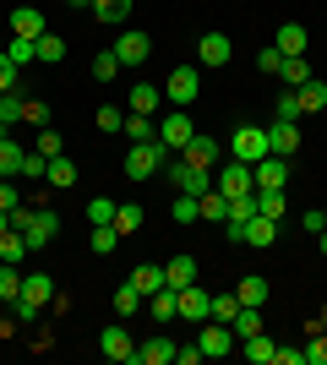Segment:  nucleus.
I'll list each match as a JSON object with an SVG mask.
<instances>
[{
	"label": "nucleus",
	"instance_id": "cd10ccee",
	"mask_svg": "<svg viewBox=\"0 0 327 365\" xmlns=\"http://www.w3.org/2000/svg\"><path fill=\"white\" fill-rule=\"evenodd\" d=\"M279 82H284V88H300V82H311V66H306V55H284Z\"/></svg>",
	"mask_w": 327,
	"mask_h": 365
},
{
	"label": "nucleus",
	"instance_id": "dca6fc26",
	"mask_svg": "<svg viewBox=\"0 0 327 365\" xmlns=\"http://www.w3.org/2000/svg\"><path fill=\"white\" fill-rule=\"evenodd\" d=\"M207 311H213V294H207L202 284H186V289H180V317L186 322H207Z\"/></svg>",
	"mask_w": 327,
	"mask_h": 365
},
{
	"label": "nucleus",
	"instance_id": "e2e57ef3",
	"mask_svg": "<svg viewBox=\"0 0 327 365\" xmlns=\"http://www.w3.org/2000/svg\"><path fill=\"white\" fill-rule=\"evenodd\" d=\"M66 6H71V11H77V6H82V11H93V0H66Z\"/></svg>",
	"mask_w": 327,
	"mask_h": 365
},
{
	"label": "nucleus",
	"instance_id": "6e6552de",
	"mask_svg": "<svg viewBox=\"0 0 327 365\" xmlns=\"http://www.w3.org/2000/svg\"><path fill=\"white\" fill-rule=\"evenodd\" d=\"M197 344H202V354H207V360H218V354H229V349H240L234 327H229V322H213V317L202 322V338H197Z\"/></svg>",
	"mask_w": 327,
	"mask_h": 365
},
{
	"label": "nucleus",
	"instance_id": "bb28decb",
	"mask_svg": "<svg viewBox=\"0 0 327 365\" xmlns=\"http://www.w3.org/2000/svg\"><path fill=\"white\" fill-rule=\"evenodd\" d=\"M131 6H137V0H93V16L104 28H120L125 16H131Z\"/></svg>",
	"mask_w": 327,
	"mask_h": 365
},
{
	"label": "nucleus",
	"instance_id": "39448f33",
	"mask_svg": "<svg viewBox=\"0 0 327 365\" xmlns=\"http://www.w3.org/2000/svg\"><path fill=\"white\" fill-rule=\"evenodd\" d=\"M164 175H170V180L180 185L186 197H202V191H213V169H197V164H186L180 153H175L170 164H164Z\"/></svg>",
	"mask_w": 327,
	"mask_h": 365
},
{
	"label": "nucleus",
	"instance_id": "f03ea898",
	"mask_svg": "<svg viewBox=\"0 0 327 365\" xmlns=\"http://www.w3.org/2000/svg\"><path fill=\"white\" fill-rule=\"evenodd\" d=\"M49 300H55V278L49 273H28L22 278V294L11 300V311H16V322H33Z\"/></svg>",
	"mask_w": 327,
	"mask_h": 365
},
{
	"label": "nucleus",
	"instance_id": "79ce46f5",
	"mask_svg": "<svg viewBox=\"0 0 327 365\" xmlns=\"http://www.w3.org/2000/svg\"><path fill=\"white\" fill-rule=\"evenodd\" d=\"M61 131H49V125H38V137H33V153H44V158H61Z\"/></svg>",
	"mask_w": 327,
	"mask_h": 365
},
{
	"label": "nucleus",
	"instance_id": "9b49d317",
	"mask_svg": "<svg viewBox=\"0 0 327 365\" xmlns=\"http://www.w3.org/2000/svg\"><path fill=\"white\" fill-rule=\"evenodd\" d=\"M109 49H115V61H120V66H142L147 55H153V38H147L142 28H125L120 44H109Z\"/></svg>",
	"mask_w": 327,
	"mask_h": 365
},
{
	"label": "nucleus",
	"instance_id": "f8f14e48",
	"mask_svg": "<svg viewBox=\"0 0 327 365\" xmlns=\"http://www.w3.org/2000/svg\"><path fill=\"white\" fill-rule=\"evenodd\" d=\"M229 55H234L229 33H202V38H197V66H207V71L229 66Z\"/></svg>",
	"mask_w": 327,
	"mask_h": 365
},
{
	"label": "nucleus",
	"instance_id": "a878e982",
	"mask_svg": "<svg viewBox=\"0 0 327 365\" xmlns=\"http://www.w3.org/2000/svg\"><path fill=\"white\" fill-rule=\"evenodd\" d=\"M295 98H300V115H316V109H327V82H300L295 88Z\"/></svg>",
	"mask_w": 327,
	"mask_h": 365
},
{
	"label": "nucleus",
	"instance_id": "c85d7f7f",
	"mask_svg": "<svg viewBox=\"0 0 327 365\" xmlns=\"http://www.w3.org/2000/svg\"><path fill=\"white\" fill-rule=\"evenodd\" d=\"M120 131H125L131 142H153V137H158V120H153V115H137V109H131Z\"/></svg>",
	"mask_w": 327,
	"mask_h": 365
},
{
	"label": "nucleus",
	"instance_id": "603ef678",
	"mask_svg": "<svg viewBox=\"0 0 327 365\" xmlns=\"http://www.w3.org/2000/svg\"><path fill=\"white\" fill-rule=\"evenodd\" d=\"M279 66H284V55H279L273 44H267L262 55H256V71H262V76H279Z\"/></svg>",
	"mask_w": 327,
	"mask_h": 365
},
{
	"label": "nucleus",
	"instance_id": "20e7f679",
	"mask_svg": "<svg viewBox=\"0 0 327 365\" xmlns=\"http://www.w3.org/2000/svg\"><path fill=\"white\" fill-rule=\"evenodd\" d=\"M170 158H175V153L158 148V137L153 142H131V153H125V175H131V180H153V169L170 164Z\"/></svg>",
	"mask_w": 327,
	"mask_h": 365
},
{
	"label": "nucleus",
	"instance_id": "e433bc0d",
	"mask_svg": "<svg viewBox=\"0 0 327 365\" xmlns=\"http://www.w3.org/2000/svg\"><path fill=\"white\" fill-rule=\"evenodd\" d=\"M22 294V273H16V262H0V300L11 305Z\"/></svg>",
	"mask_w": 327,
	"mask_h": 365
},
{
	"label": "nucleus",
	"instance_id": "a19ab883",
	"mask_svg": "<svg viewBox=\"0 0 327 365\" xmlns=\"http://www.w3.org/2000/svg\"><path fill=\"white\" fill-rule=\"evenodd\" d=\"M22 257H28V240H22L16 229H6V235H0V262H22Z\"/></svg>",
	"mask_w": 327,
	"mask_h": 365
},
{
	"label": "nucleus",
	"instance_id": "6ab92c4d",
	"mask_svg": "<svg viewBox=\"0 0 327 365\" xmlns=\"http://www.w3.org/2000/svg\"><path fill=\"white\" fill-rule=\"evenodd\" d=\"M11 33H16V38H38V33H49L44 11H38V6H16V11H11Z\"/></svg>",
	"mask_w": 327,
	"mask_h": 365
},
{
	"label": "nucleus",
	"instance_id": "0e129e2a",
	"mask_svg": "<svg viewBox=\"0 0 327 365\" xmlns=\"http://www.w3.org/2000/svg\"><path fill=\"white\" fill-rule=\"evenodd\" d=\"M6 229H11V213H6V207H0V235H6Z\"/></svg>",
	"mask_w": 327,
	"mask_h": 365
},
{
	"label": "nucleus",
	"instance_id": "680f3d73",
	"mask_svg": "<svg viewBox=\"0 0 327 365\" xmlns=\"http://www.w3.org/2000/svg\"><path fill=\"white\" fill-rule=\"evenodd\" d=\"M16 327H22V322H16V311H11V317H0V338H11Z\"/></svg>",
	"mask_w": 327,
	"mask_h": 365
},
{
	"label": "nucleus",
	"instance_id": "13d9d810",
	"mask_svg": "<svg viewBox=\"0 0 327 365\" xmlns=\"http://www.w3.org/2000/svg\"><path fill=\"white\" fill-rule=\"evenodd\" d=\"M175 360H180V365H197V360H207V354H202V344H191V349H180V344H175Z\"/></svg>",
	"mask_w": 327,
	"mask_h": 365
},
{
	"label": "nucleus",
	"instance_id": "2f4dec72",
	"mask_svg": "<svg viewBox=\"0 0 327 365\" xmlns=\"http://www.w3.org/2000/svg\"><path fill=\"white\" fill-rule=\"evenodd\" d=\"M131 284H137L142 294L164 289V267H158V262H142V267H131Z\"/></svg>",
	"mask_w": 327,
	"mask_h": 365
},
{
	"label": "nucleus",
	"instance_id": "8fccbe9b",
	"mask_svg": "<svg viewBox=\"0 0 327 365\" xmlns=\"http://www.w3.org/2000/svg\"><path fill=\"white\" fill-rule=\"evenodd\" d=\"M88 224H115V202L93 197V202H88Z\"/></svg>",
	"mask_w": 327,
	"mask_h": 365
},
{
	"label": "nucleus",
	"instance_id": "09e8293b",
	"mask_svg": "<svg viewBox=\"0 0 327 365\" xmlns=\"http://www.w3.org/2000/svg\"><path fill=\"white\" fill-rule=\"evenodd\" d=\"M22 120L28 125H49V104L44 98H22Z\"/></svg>",
	"mask_w": 327,
	"mask_h": 365
},
{
	"label": "nucleus",
	"instance_id": "7ed1b4c3",
	"mask_svg": "<svg viewBox=\"0 0 327 365\" xmlns=\"http://www.w3.org/2000/svg\"><path fill=\"white\" fill-rule=\"evenodd\" d=\"M197 93H202V66H175L170 82H164V98H170L175 109H191Z\"/></svg>",
	"mask_w": 327,
	"mask_h": 365
},
{
	"label": "nucleus",
	"instance_id": "f257e3e1",
	"mask_svg": "<svg viewBox=\"0 0 327 365\" xmlns=\"http://www.w3.org/2000/svg\"><path fill=\"white\" fill-rule=\"evenodd\" d=\"M11 229L28 240V251H44L55 235H61V213H49V207H11Z\"/></svg>",
	"mask_w": 327,
	"mask_h": 365
},
{
	"label": "nucleus",
	"instance_id": "393cba45",
	"mask_svg": "<svg viewBox=\"0 0 327 365\" xmlns=\"http://www.w3.org/2000/svg\"><path fill=\"white\" fill-rule=\"evenodd\" d=\"M115 311H120V322H125V317H137V311H147V294H142L137 284L125 278L120 289H115Z\"/></svg>",
	"mask_w": 327,
	"mask_h": 365
},
{
	"label": "nucleus",
	"instance_id": "c756f323",
	"mask_svg": "<svg viewBox=\"0 0 327 365\" xmlns=\"http://www.w3.org/2000/svg\"><path fill=\"white\" fill-rule=\"evenodd\" d=\"M22 158H28V148L6 131V137H0V175H16V169H22Z\"/></svg>",
	"mask_w": 327,
	"mask_h": 365
},
{
	"label": "nucleus",
	"instance_id": "f3484780",
	"mask_svg": "<svg viewBox=\"0 0 327 365\" xmlns=\"http://www.w3.org/2000/svg\"><path fill=\"white\" fill-rule=\"evenodd\" d=\"M175 360V338L170 333H158L147 338V344H137V365H170Z\"/></svg>",
	"mask_w": 327,
	"mask_h": 365
},
{
	"label": "nucleus",
	"instance_id": "2eb2a0df",
	"mask_svg": "<svg viewBox=\"0 0 327 365\" xmlns=\"http://www.w3.org/2000/svg\"><path fill=\"white\" fill-rule=\"evenodd\" d=\"M267 153H279V158H295V153H300L295 120H273V125H267Z\"/></svg>",
	"mask_w": 327,
	"mask_h": 365
},
{
	"label": "nucleus",
	"instance_id": "b1692460",
	"mask_svg": "<svg viewBox=\"0 0 327 365\" xmlns=\"http://www.w3.org/2000/svg\"><path fill=\"white\" fill-rule=\"evenodd\" d=\"M164 284H170V289H186V284H197V257H175V262H164Z\"/></svg>",
	"mask_w": 327,
	"mask_h": 365
},
{
	"label": "nucleus",
	"instance_id": "a211bd4d",
	"mask_svg": "<svg viewBox=\"0 0 327 365\" xmlns=\"http://www.w3.org/2000/svg\"><path fill=\"white\" fill-rule=\"evenodd\" d=\"M306 44H311V33L300 28V22H284V28L273 33V49H279V55H306Z\"/></svg>",
	"mask_w": 327,
	"mask_h": 365
},
{
	"label": "nucleus",
	"instance_id": "49530a36",
	"mask_svg": "<svg viewBox=\"0 0 327 365\" xmlns=\"http://www.w3.org/2000/svg\"><path fill=\"white\" fill-rule=\"evenodd\" d=\"M234 311H240V294H213V311H207V317L213 322H234Z\"/></svg>",
	"mask_w": 327,
	"mask_h": 365
},
{
	"label": "nucleus",
	"instance_id": "aec40b11",
	"mask_svg": "<svg viewBox=\"0 0 327 365\" xmlns=\"http://www.w3.org/2000/svg\"><path fill=\"white\" fill-rule=\"evenodd\" d=\"M147 311L158 317V327H164V322H175V317H180V289H170V284H164V289H153V294H147Z\"/></svg>",
	"mask_w": 327,
	"mask_h": 365
},
{
	"label": "nucleus",
	"instance_id": "de8ad7c7",
	"mask_svg": "<svg viewBox=\"0 0 327 365\" xmlns=\"http://www.w3.org/2000/svg\"><path fill=\"white\" fill-rule=\"evenodd\" d=\"M16 76H22V66H16L11 55L0 49V93H16Z\"/></svg>",
	"mask_w": 327,
	"mask_h": 365
},
{
	"label": "nucleus",
	"instance_id": "1a4fd4ad",
	"mask_svg": "<svg viewBox=\"0 0 327 365\" xmlns=\"http://www.w3.org/2000/svg\"><path fill=\"white\" fill-rule=\"evenodd\" d=\"M229 158H240V164H256V158H267V131H256V125H240L229 137Z\"/></svg>",
	"mask_w": 327,
	"mask_h": 365
},
{
	"label": "nucleus",
	"instance_id": "412c9836",
	"mask_svg": "<svg viewBox=\"0 0 327 365\" xmlns=\"http://www.w3.org/2000/svg\"><path fill=\"white\" fill-rule=\"evenodd\" d=\"M158 104H164V82H137L131 88V109L137 115H158Z\"/></svg>",
	"mask_w": 327,
	"mask_h": 365
},
{
	"label": "nucleus",
	"instance_id": "423d86ee",
	"mask_svg": "<svg viewBox=\"0 0 327 365\" xmlns=\"http://www.w3.org/2000/svg\"><path fill=\"white\" fill-rule=\"evenodd\" d=\"M213 185L224 191V197H251V191H256V175H251V164L229 158L224 169H213Z\"/></svg>",
	"mask_w": 327,
	"mask_h": 365
},
{
	"label": "nucleus",
	"instance_id": "5fc2aeb1",
	"mask_svg": "<svg viewBox=\"0 0 327 365\" xmlns=\"http://www.w3.org/2000/svg\"><path fill=\"white\" fill-rule=\"evenodd\" d=\"M306 365H327V333H316L311 344H306Z\"/></svg>",
	"mask_w": 327,
	"mask_h": 365
},
{
	"label": "nucleus",
	"instance_id": "4468645a",
	"mask_svg": "<svg viewBox=\"0 0 327 365\" xmlns=\"http://www.w3.org/2000/svg\"><path fill=\"white\" fill-rule=\"evenodd\" d=\"M98 349H104V360H137V344H131V333H125V327H104V333H98Z\"/></svg>",
	"mask_w": 327,
	"mask_h": 365
},
{
	"label": "nucleus",
	"instance_id": "9d476101",
	"mask_svg": "<svg viewBox=\"0 0 327 365\" xmlns=\"http://www.w3.org/2000/svg\"><path fill=\"white\" fill-rule=\"evenodd\" d=\"M251 175H256V191H284V185H289V158L267 153V158L251 164Z\"/></svg>",
	"mask_w": 327,
	"mask_h": 365
},
{
	"label": "nucleus",
	"instance_id": "7c9ffc66",
	"mask_svg": "<svg viewBox=\"0 0 327 365\" xmlns=\"http://www.w3.org/2000/svg\"><path fill=\"white\" fill-rule=\"evenodd\" d=\"M229 327H234V338H251V333H262V305H240Z\"/></svg>",
	"mask_w": 327,
	"mask_h": 365
},
{
	"label": "nucleus",
	"instance_id": "6e6d98bb",
	"mask_svg": "<svg viewBox=\"0 0 327 365\" xmlns=\"http://www.w3.org/2000/svg\"><path fill=\"white\" fill-rule=\"evenodd\" d=\"M175 218H180V224H197V197L180 191V197H175Z\"/></svg>",
	"mask_w": 327,
	"mask_h": 365
},
{
	"label": "nucleus",
	"instance_id": "f704fd0d",
	"mask_svg": "<svg viewBox=\"0 0 327 365\" xmlns=\"http://www.w3.org/2000/svg\"><path fill=\"white\" fill-rule=\"evenodd\" d=\"M142 218H147V213H142L137 202H120V207H115V229H120V235H137Z\"/></svg>",
	"mask_w": 327,
	"mask_h": 365
},
{
	"label": "nucleus",
	"instance_id": "c03bdc74",
	"mask_svg": "<svg viewBox=\"0 0 327 365\" xmlns=\"http://www.w3.org/2000/svg\"><path fill=\"white\" fill-rule=\"evenodd\" d=\"M16 120H22V93H0V125L11 131Z\"/></svg>",
	"mask_w": 327,
	"mask_h": 365
},
{
	"label": "nucleus",
	"instance_id": "c9c22d12",
	"mask_svg": "<svg viewBox=\"0 0 327 365\" xmlns=\"http://www.w3.org/2000/svg\"><path fill=\"white\" fill-rule=\"evenodd\" d=\"M88 245H93L98 257H109V251L120 245V229H115V224H93V235H88Z\"/></svg>",
	"mask_w": 327,
	"mask_h": 365
},
{
	"label": "nucleus",
	"instance_id": "864d4df0",
	"mask_svg": "<svg viewBox=\"0 0 327 365\" xmlns=\"http://www.w3.org/2000/svg\"><path fill=\"white\" fill-rule=\"evenodd\" d=\"M16 175H33V180H38V175H49V158H44V153H28V158H22V169H16Z\"/></svg>",
	"mask_w": 327,
	"mask_h": 365
},
{
	"label": "nucleus",
	"instance_id": "a18cd8bd",
	"mask_svg": "<svg viewBox=\"0 0 327 365\" xmlns=\"http://www.w3.org/2000/svg\"><path fill=\"white\" fill-rule=\"evenodd\" d=\"M273 120H300V98H295V88H284V93H279V104H273Z\"/></svg>",
	"mask_w": 327,
	"mask_h": 365
},
{
	"label": "nucleus",
	"instance_id": "5701e85b",
	"mask_svg": "<svg viewBox=\"0 0 327 365\" xmlns=\"http://www.w3.org/2000/svg\"><path fill=\"white\" fill-rule=\"evenodd\" d=\"M273 240H279V218L251 213V218H246V245H273Z\"/></svg>",
	"mask_w": 327,
	"mask_h": 365
},
{
	"label": "nucleus",
	"instance_id": "ddd939ff",
	"mask_svg": "<svg viewBox=\"0 0 327 365\" xmlns=\"http://www.w3.org/2000/svg\"><path fill=\"white\" fill-rule=\"evenodd\" d=\"M180 158H186V164H197V169H218V158H224V148H218V142L207 137V131H197V137H191L186 148H180Z\"/></svg>",
	"mask_w": 327,
	"mask_h": 365
},
{
	"label": "nucleus",
	"instance_id": "338daca9",
	"mask_svg": "<svg viewBox=\"0 0 327 365\" xmlns=\"http://www.w3.org/2000/svg\"><path fill=\"white\" fill-rule=\"evenodd\" d=\"M322 218H327V207H322Z\"/></svg>",
	"mask_w": 327,
	"mask_h": 365
},
{
	"label": "nucleus",
	"instance_id": "052dcab7",
	"mask_svg": "<svg viewBox=\"0 0 327 365\" xmlns=\"http://www.w3.org/2000/svg\"><path fill=\"white\" fill-rule=\"evenodd\" d=\"M300 229H311V235H322V229H327V218H322V213H306V218H300Z\"/></svg>",
	"mask_w": 327,
	"mask_h": 365
},
{
	"label": "nucleus",
	"instance_id": "3c124183",
	"mask_svg": "<svg viewBox=\"0 0 327 365\" xmlns=\"http://www.w3.org/2000/svg\"><path fill=\"white\" fill-rule=\"evenodd\" d=\"M93 120H98V131H120V125H125V115H120L115 104H98V115H93Z\"/></svg>",
	"mask_w": 327,
	"mask_h": 365
},
{
	"label": "nucleus",
	"instance_id": "37998d69",
	"mask_svg": "<svg viewBox=\"0 0 327 365\" xmlns=\"http://www.w3.org/2000/svg\"><path fill=\"white\" fill-rule=\"evenodd\" d=\"M6 55H11L16 66H33V61H38V44H33V38H16V33H11V44H6Z\"/></svg>",
	"mask_w": 327,
	"mask_h": 365
},
{
	"label": "nucleus",
	"instance_id": "4c0bfd02",
	"mask_svg": "<svg viewBox=\"0 0 327 365\" xmlns=\"http://www.w3.org/2000/svg\"><path fill=\"white\" fill-rule=\"evenodd\" d=\"M256 213L284 218V213H289V197H284V191H256Z\"/></svg>",
	"mask_w": 327,
	"mask_h": 365
},
{
	"label": "nucleus",
	"instance_id": "58836bf2",
	"mask_svg": "<svg viewBox=\"0 0 327 365\" xmlns=\"http://www.w3.org/2000/svg\"><path fill=\"white\" fill-rule=\"evenodd\" d=\"M234 294H240V305H262L267 300V278H240Z\"/></svg>",
	"mask_w": 327,
	"mask_h": 365
},
{
	"label": "nucleus",
	"instance_id": "4be33fe9",
	"mask_svg": "<svg viewBox=\"0 0 327 365\" xmlns=\"http://www.w3.org/2000/svg\"><path fill=\"white\" fill-rule=\"evenodd\" d=\"M240 354H246L251 365H273V354H279V344L267 333H251V338H240Z\"/></svg>",
	"mask_w": 327,
	"mask_h": 365
},
{
	"label": "nucleus",
	"instance_id": "ea45409f",
	"mask_svg": "<svg viewBox=\"0 0 327 365\" xmlns=\"http://www.w3.org/2000/svg\"><path fill=\"white\" fill-rule=\"evenodd\" d=\"M88 71H93V82H115V76H120V61H115V49L93 55V66H88Z\"/></svg>",
	"mask_w": 327,
	"mask_h": 365
},
{
	"label": "nucleus",
	"instance_id": "69168bd1",
	"mask_svg": "<svg viewBox=\"0 0 327 365\" xmlns=\"http://www.w3.org/2000/svg\"><path fill=\"white\" fill-rule=\"evenodd\" d=\"M316 251H322V257H327V229H322V235H316Z\"/></svg>",
	"mask_w": 327,
	"mask_h": 365
},
{
	"label": "nucleus",
	"instance_id": "0eeeda50",
	"mask_svg": "<svg viewBox=\"0 0 327 365\" xmlns=\"http://www.w3.org/2000/svg\"><path fill=\"white\" fill-rule=\"evenodd\" d=\"M191 137H197L191 115H186V109H170V115H164V125H158V148H164V153H180Z\"/></svg>",
	"mask_w": 327,
	"mask_h": 365
},
{
	"label": "nucleus",
	"instance_id": "72a5a7b5",
	"mask_svg": "<svg viewBox=\"0 0 327 365\" xmlns=\"http://www.w3.org/2000/svg\"><path fill=\"white\" fill-rule=\"evenodd\" d=\"M44 180H49V185H61V191H66V185H77V164H71V158L61 153V158H49V175H44Z\"/></svg>",
	"mask_w": 327,
	"mask_h": 365
},
{
	"label": "nucleus",
	"instance_id": "473e14b6",
	"mask_svg": "<svg viewBox=\"0 0 327 365\" xmlns=\"http://www.w3.org/2000/svg\"><path fill=\"white\" fill-rule=\"evenodd\" d=\"M33 44H38V61H44V66H61L66 61V38H61V33H38Z\"/></svg>",
	"mask_w": 327,
	"mask_h": 365
},
{
	"label": "nucleus",
	"instance_id": "4d7b16f0",
	"mask_svg": "<svg viewBox=\"0 0 327 365\" xmlns=\"http://www.w3.org/2000/svg\"><path fill=\"white\" fill-rule=\"evenodd\" d=\"M0 207H6V213H11V207H22V191H16L6 175H0Z\"/></svg>",
	"mask_w": 327,
	"mask_h": 365
},
{
	"label": "nucleus",
	"instance_id": "bf43d9fd",
	"mask_svg": "<svg viewBox=\"0 0 327 365\" xmlns=\"http://www.w3.org/2000/svg\"><path fill=\"white\" fill-rule=\"evenodd\" d=\"M273 365H306V349H279V354H273Z\"/></svg>",
	"mask_w": 327,
	"mask_h": 365
}]
</instances>
